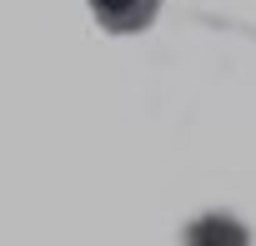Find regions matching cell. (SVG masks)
Returning a JSON list of instances; mask_svg holds the SVG:
<instances>
[{
  "label": "cell",
  "instance_id": "cell-1",
  "mask_svg": "<svg viewBox=\"0 0 256 246\" xmlns=\"http://www.w3.org/2000/svg\"><path fill=\"white\" fill-rule=\"evenodd\" d=\"M86 6L100 20V30H110V36H141L156 20L161 0H86Z\"/></svg>",
  "mask_w": 256,
  "mask_h": 246
},
{
  "label": "cell",
  "instance_id": "cell-2",
  "mask_svg": "<svg viewBox=\"0 0 256 246\" xmlns=\"http://www.w3.org/2000/svg\"><path fill=\"white\" fill-rule=\"evenodd\" d=\"M186 246H251V241H246L241 221H231V216H201L186 231Z\"/></svg>",
  "mask_w": 256,
  "mask_h": 246
}]
</instances>
